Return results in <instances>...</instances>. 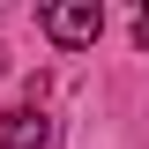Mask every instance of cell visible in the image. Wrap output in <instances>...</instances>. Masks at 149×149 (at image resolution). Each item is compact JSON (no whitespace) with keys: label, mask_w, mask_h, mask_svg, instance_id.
Segmentation results:
<instances>
[{"label":"cell","mask_w":149,"mask_h":149,"mask_svg":"<svg viewBox=\"0 0 149 149\" xmlns=\"http://www.w3.org/2000/svg\"><path fill=\"white\" fill-rule=\"evenodd\" d=\"M45 37L52 45H97V30H104V8L97 0H60V8H45Z\"/></svg>","instance_id":"obj_1"},{"label":"cell","mask_w":149,"mask_h":149,"mask_svg":"<svg viewBox=\"0 0 149 149\" xmlns=\"http://www.w3.org/2000/svg\"><path fill=\"white\" fill-rule=\"evenodd\" d=\"M0 149H52V112H45V104L0 112Z\"/></svg>","instance_id":"obj_2"},{"label":"cell","mask_w":149,"mask_h":149,"mask_svg":"<svg viewBox=\"0 0 149 149\" xmlns=\"http://www.w3.org/2000/svg\"><path fill=\"white\" fill-rule=\"evenodd\" d=\"M134 45H149V8H142V15H134Z\"/></svg>","instance_id":"obj_3"}]
</instances>
